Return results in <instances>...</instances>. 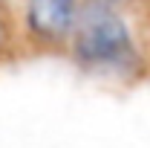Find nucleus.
<instances>
[{
	"mask_svg": "<svg viewBox=\"0 0 150 148\" xmlns=\"http://www.w3.org/2000/svg\"><path fill=\"white\" fill-rule=\"evenodd\" d=\"M3 38H6V35H3V23H0V47H3Z\"/></svg>",
	"mask_w": 150,
	"mask_h": 148,
	"instance_id": "nucleus-3",
	"label": "nucleus"
},
{
	"mask_svg": "<svg viewBox=\"0 0 150 148\" xmlns=\"http://www.w3.org/2000/svg\"><path fill=\"white\" fill-rule=\"evenodd\" d=\"M69 41L75 61L93 73L127 75L139 67V50L121 15V0H78Z\"/></svg>",
	"mask_w": 150,
	"mask_h": 148,
	"instance_id": "nucleus-1",
	"label": "nucleus"
},
{
	"mask_svg": "<svg viewBox=\"0 0 150 148\" xmlns=\"http://www.w3.org/2000/svg\"><path fill=\"white\" fill-rule=\"evenodd\" d=\"M78 18V0H26V29L43 44L67 41Z\"/></svg>",
	"mask_w": 150,
	"mask_h": 148,
	"instance_id": "nucleus-2",
	"label": "nucleus"
}]
</instances>
